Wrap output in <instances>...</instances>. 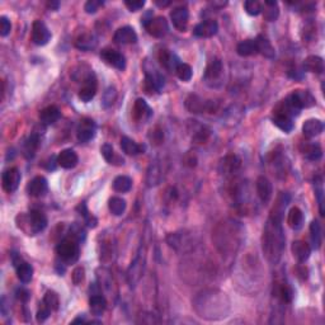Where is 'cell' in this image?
Returning a JSON list of instances; mask_svg holds the SVG:
<instances>
[{
  "label": "cell",
  "instance_id": "cell-1",
  "mask_svg": "<svg viewBox=\"0 0 325 325\" xmlns=\"http://www.w3.org/2000/svg\"><path fill=\"white\" fill-rule=\"evenodd\" d=\"M284 240L282 221L268 218L262 235V249L267 260L272 264L280 262L284 249Z\"/></svg>",
  "mask_w": 325,
  "mask_h": 325
},
{
  "label": "cell",
  "instance_id": "cell-2",
  "mask_svg": "<svg viewBox=\"0 0 325 325\" xmlns=\"http://www.w3.org/2000/svg\"><path fill=\"white\" fill-rule=\"evenodd\" d=\"M18 218H20V222L17 221L18 228L27 235H36L46 229L47 218L40 210H30L28 215H20Z\"/></svg>",
  "mask_w": 325,
  "mask_h": 325
},
{
  "label": "cell",
  "instance_id": "cell-3",
  "mask_svg": "<svg viewBox=\"0 0 325 325\" xmlns=\"http://www.w3.org/2000/svg\"><path fill=\"white\" fill-rule=\"evenodd\" d=\"M56 253L64 264H72L79 259L80 242L72 235H68L58 244Z\"/></svg>",
  "mask_w": 325,
  "mask_h": 325
},
{
  "label": "cell",
  "instance_id": "cell-4",
  "mask_svg": "<svg viewBox=\"0 0 325 325\" xmlns=\"http://www.w3.org/2000/svg\"><path fill=\"white\" fill-rule=\"evenodd\" d=\"M284 100H286L287 104H288L292 110H295L298 114H300L301 110L312 107V106L316 103V100H315V98L312 96V94L308 90L292 92V93L290 94Z\"/></svg>",
  "mask_w": 325,
  "mask_h": 325
},
{
  "label": "cell",
  "instance_id": "cell-5",
  "mask_svg": "<svg viewBox=\"0 0 325 325\" xmlns=\"http://www.w3.org/2000/svg\"><path fill=\"white\" fill-rule=\"evenodd\" d=\"M186 107L192 113H214L218 110V103L215 100H204L196 94H190L186 100Z\"/></svg>",
  "mask_w": 325,
  "mask_h": 325
},
{
  "label": "cell",
  "instance_id": "cell-6",
  "mask_svg": "<svg viewBox=\"0 0 325 325\" xmlns=\"http://www.w3.org/2000/svg\"><path fill=\"white\" fill-rule=\"evenodd\" d=\"M12 262L16 267L17 277L22 284H30L34 277V268L30 263L24 262L20 254H12Z\"/></svg>",
  "mask_w": 325,
  "mask_h": 325
},
{
  "label": "cell",
  "instance_id": "cell-7",
  "mask_svg": "<svg viewBox=\"0 0 325 325\" xmlns=\"http://www.w3.org/2000/svg\"><path fill=\"white\" fill-rule=\"evenodd\" d=\"M144 27L146 28L148 34H152V37H156V38H162V37L166 36V34L169 32L168 20L164 17H162V16L155 18H150V20L144 24Z\"/></svg>",
  "mask_w": 325,
  "mask_h": 325
},
{
  "label": "cell",
  "instance_id": "cell-8",
  "mask_svg": "<svg viewBox=\"0 0 325 325\" xmlns=\"http://www.w3.org/2000/svg\"><path fill=\"white\" fill-rule=\"evenodd\" d=\"M89 308H90L92 314L96 316H100L107 308V301L106 298L100 292L98 286L94 284L93 287H90V298H89Z\"/></svg>",
  "mask_w": 325,
  "mask_h": 325
},
{
  "label": "cell",
  "instance_id": "cell-9",
  "mask_svg": "<svg viewBox=\"0 0 325 325\" xmlns=\"http://www.w3.org/2000/svg\"><path fill=\"white\" fill-rule=\"evenodd\" d=\"M51 40V32L42 20H34L32 26V41L37 46H44Z\"/></svg>",
  "mask_w": 325,
  "mask_h": 325
},
{
  "label": "cell",
  "instance_id": "cell-10",
  "mask_svg": "<svg viewBox=\"0 0 325 325\" xmlns=\"http://www.w3.org/2000/svg\"><path fill=\"white\" fill-rule=\"evenodd\" d=\"M100 58L106 64L121 70V72L126 69V58L118 51L112 50V48H104V50L100 51Z\"/></svg>",
  "mask_w": 325,
  "mask_h": 325
},
{
  "label": "cell",
  "instance_id": "cell-11",
  "mask_svg": "<svg viewBox=\"0 0 325 325\" xmlns=\"http://www.w3.org/2000/svg\"><path fill=\"white\" fill-rule=\"evenodd\" d=\"M20 180H22V176H20V169L16 168V166L6 169L3 173V178H2L4 190L8 193L14 192L20 186Z\"/></svg>",
  "mask_w": 325,
  "mask_h": 325
},
{
  "label": "cell",
  "instance_id": "cell-12",
  "mask_svg": "<svg viewBox=\"0 0 325 325\" xmlns=\"http://www.w3.org/2000/svg\"><path fill=\"white\" fill-rule=\"evenodd\" d=\"M96 93V79L93 72H89L83 79V86L79 90V98L83 102H89Z\"/></svg>",
  "mask_w": 325,
  "mask_h": 325
},
{
  "label": "cell",
  "instance_id": "cell-13",
  "mask_svg": "<svg viewBox=\"0 0 325 325\" xmlns=\"http://www.w3.org/2000/svg\"><path fill=\"white\" fill-rule=\"evenodd\" d=\"M242 166V160L234 154L226 155L220 162V172L225 176H234Z\"/></svg>",
  "mask_w": 325,
  "mask_h": 325
},
{
  "label": "cell",
  "instance_id": "cell-14",
  "mask_svg": "<svg viewBox=\"0 0 325 325\" xmlns=\"http://www.w3.org/2000/svg\"><path fill=\"white\" fill-rule=\"evenodd\" d=\"M170 20L176 30L180 32H186L188 27V20H190V12L186 6H176L172 10Z\"/></svg>",
  "mask_w": 325,
  "mask_h": 325
},
{
  "label": "cell",
  "instance_id": "cell-15",
  "mask_svg": "<svg viewBox=\"0 0 325 325\" xmlns=\"http://www.w3.org/2000/svg\"><path fill=\"white\" fill-rule=\"evenodd\" d=\"M96 124L92 118H83L78 127V140L80 142H88L96 136Z\"/></svg>",
  "mask_w": 325,
  "mask_h": 325
},
{
  "label": "cell",
  "instance_id": "cell-16",
  "mask_svg": "<svg viewBox=\"0 0 325 325\" xmlns=\"http://www.w3.org/2000/svg\"><path fill=\"white\" fill-rule=\"evenodd\" d=\"M218 30V23L215 20H207L198 23L193 28V34L201 38H210L214 37Z\"/></svg>",
  "mask_w": 325,
  "mask_h": 325
},
{
  "label": "cell",
  "instance_id": "cell-17",
  "mask_svg": "<svg viewBox=\"0 0 325 325\" xmlns=\"http://www.w3.org/2000/svg\"><path fill=\"white\" fill-rule=\"evenodd\" d=\"M132 117L136 122H145L152 118V110L149 107L145 100H142V98L136 100L132 108Z\"/></svg>",
  "mask_w": 325,
  "mask_h": 325
},
{
  "label": "cell",
  "instance_id": "cell-18",
  "mask_svg": "<svg viewBox=\"0 0 325 325\" xmlns=\"http://www.w3.org/2000/svg\"><path fill=\"white\" fill-rule=\"evenodd\" d=\"M224 72V66L222 62H221L218 58H214L208 62L206 68V72H204V79L206 80V83H216L221 79Z\"/></svg>",
  "mask_w": 325,
  "mask_h": 325
},
{
  "label": "cell",
  "instance_id": "cell-19",
  "mask_svg": "<svg viewBox=\"0 0 325 325\" xmlns=\"http://www.w3.org/2000/svg\"><path fill=\"white\" fill-rule=\"evenodd\" d=\"M290 204V196L288 193L281 192L278 194V197L276 198V204H273L272 210H270V218H274L277 221H282L284 215V211H286V207L288 206Z\"/></svg>",
  "mask_w": 325,
  "mask_h": 325
},
{
  "label": "cell",
  "instance_id": "cell-20",
  "mask_svg": "<svg viewBox=\"0 0 325 325\" xmlns=\"http://www.w3.org/2000/svg\"><path fill=\"white\" fill-rule=\"evenodd\" d=\"M158 60H159L160 65H162L164 69L169 70V72H176V66L182 62L176 54L169 50H166V48L159 51V54H158Z\"/></svg>",
  "mask_w": 325,
  "mask_h": 325
},
{
  "label": "cell",
  "instance_id": "cell-21",
  "mask_svg": "<svg viewBox=\"0 0 325 325\" xmlns=\"http://www.w3.org/2000/svg\"><path fill=\"white\" fill-rule=\"evenodd\" d=\"M256 193H258V197L260 198V201L263 204H268L270 201L273 196V187L272 183L268 180V178H266L264 176H258L256 180Z\"/></svg>",
  "mask_w": 325,
  "mask_h": 325
},
{
  "label": "cell",
  "instance_id": "cell-22",
  "mask_svg": "<svg viewBox=\"0 0 325 325\" xmlns=\"http://www.w3.org/2000/svg\"><path fill=\"white\" fill-rule=\"evenodd\" d=\"M113 40L116 44H136L138 42V34H136L135 30L130 26H124V27L118 28L116 30V34L113 36Z\"/></svg>",
  "mask_w": 325,
  "mask_h": 325
},
{
  "label": "cell",
  "instance_id": "cell-23",
  "mask_svg": "<svg viewBox=\"0 0 325 325\" xmlns=\"http://www.w3.org/2000/svg\"><path fill=\"white\" fill-rule=\"evenodd\" d=\"M47 188H48V184H47V180L44 176H34V180H30L27 186V192L30 196L32 197H42L46 194Z\"/></svg>",
  "mask_w": 325,
  "mask_h": 325
},
{
  "label": "cell",
  "instance_id": "cell-24",
  "mask_svg": "<svg viewBox=\"0 0 325 325\" xmlns=\"http://www.w3.org/2000/svg\"><path fill=\"white\" fill-rule=\"evenodd\" d=\"M292 254L298 259V263H305L312 254V248L306 242L302 240H296L292 242Z\"/></svg>",
  "mask_w": 325,
  "mask_h": 325
},
{
  "label": "cell",
  "instance_id": "cell-25",
  "mask_svg": "<svg viewBox=\"0 0 325 325\" xmlns=\"http://www.w3.org/2000/svg\"><path fill=\"white\" fill-rule=\"evenodd\" d=\"M79 158L72 149H65L58 154V164L64 169H72L78 166Z\"/></svg>",
  "mask_w": 325,
  "mask_h": 325
},
{
  "label": "cell",
  "instance_id": "cell-26",
  "mask_svg": "<svg viewBox=\"0 0 325 325\" xmlns=\"http://www.w3.org/2000/svg\"><path fill=\"white\" fill-rule=\"evenodd\" d=\"M324 130V124L318 118H312L305 121L302 124V132L306 138H312L315 136H319Z\"/></svg>",
  "mask_w": 325,
  "mask_h": 325
},
{
  "label": "cell",
  "instance_id": "cell-27",
  "mask_svg": "<svg viewBox=\"0 0 325 325\" xmlns=\"http://www.w3.org/2000/svg\"><path fill=\"white\" fill-rule=\"evenodd\" d=\"M256 51H258V54L263 55L264 58H273L276 56L274 48H273L272 44H270V41L267 38V37L259 34V36L256 38Z\"/></svg>",
  "mask_w": 325,
  "mask_h": 325
},
{
  "label": "cell",
  "instance_id": "cell-28",
  "mask_svg": "<svg viewBox=\"0 0 325 325\" xmlns=\"http://www.w3.org/2000/svg\"><path fill=\"white\" fill-rule=\"evenodd\" d=\"M300 150L304 156L308 160H319L322 156V150L320 145L314 142H302Z\"/></svg>",
  "mask_w": 325,
  "mask_h": 325
},
{
  "label": "cell",
  "instance_id": "cell-29",
  "mask_svg": "<svg viewBox=\"0 0 325 325\" xmlns=\"http://www.w3.org/2000/svg\"><path fill=\"white\" fill-rule=\"evenodd\" d=\"M304 221H305V218H304L302 211L298 207H292L290 210L288 216H287V224L290 225V228L298 232L304 226Z\"/></svg>",
  "mask_w": 325,
  "mask_h": 325
},
{
  "label": "cell",
  "instance_id": "cell-30",
  "mask_svg": "<svg viewBox=\"0 0 325 325\" xmlns=\"http://www.w3.org/2000/svg\"><path fill=\"white\" fill-rule=\"evenodd\" d=\"M304 70L315 74H322L324 72V61L320 56H308L304 61Z\"/></svg>",
  "mask_w": 325,
  "mask_h": 325
},
{
  "label": "cell",
  "instance_id": "cell-31",
  "mask_svg": "<svg viewBox=\"0 0 325 325\" xmlns=\"http://www.w3.org/2000/svg\"><path fill=\"white\" fill-rule=\"evenodd\" d=\"M273 295L276 298H278L282 302H291L292 298H294V291L291 287L284 282H276L274 290H273Z\"/></svg>",
  "mask_w": 325,
  "mask_h": 325
},
{
  "label": "cell",
  "instance_id": "cell-32",
  "mask_svg": "<svg viewBox=\"0 0 325 325\" xmlns=\"http://www.w3.org/2000/svg\"><path fill=\"white\" fill-rule=\"evenodd\" d=\"M61 112L56 106H48L40 112V120L44 124H52L60 118Z\"/></svg>",
  "mask_w": 325,
  "mask_h": 325
},
{
  "label": "cell",
  "instance_id": "cell-33",
  "mask_svg": "<svg viewBox=\"0 0 325 325\" xmlns=\"http://www.w3.org/2000/svg\"><path fill=\"white\" fill-rule=\"evenodd\" d=\"M121 149L124 154L132 155V156H135V155L142 154L144 150H145V148H144L142 145H138V142H135L132 138H127V136H124V138H121Z\"/></svg>",
  "mask_w": 325,
  "mask_h": 325
},
{
  "label": "cell",
  "instance_id": "cell-34",
  "mask_svg": "<svg viewBox=\"0 0 325 325\" xmlns=\"http://www.w3.org/2000/svg\"><path fill=\"white\" fill-rule=\"evenodd\" d=\"M272 121L276 126L278 127L280 130H282V131H284V132H290L294 128V121H292L291 117L286 116V114H284L281 112H274L273 110Z\"/></svg>",
  "mask_w": 325,
  "mask_h": 325
},
{
  "label": "cell",
  "instance_id": "cell-35",
  "mask_svg": "<svg viewBox=\"0 0 325 325\" xmlns=\"http://www.w3.org/2000/svg\"><path fill=\"white\" fill-rule=\"evenodd\" d=\"M142 268H144V260L142 258H141V253H138V256H136L135 260L131 263V267L128 268L130 284H132L140 280L141 274H142Z\"/></svg>",
  "mask_w": 325,
  "mask_h": 325
},
{
  "label": "cell",
  "instance_id": "cell-36",
  "mask_svg": "<svg viewBox=\"0 0 325 325\" xmlns=\"http://www.w3.org/2000/svg\"><path fill=\"white\" fill-rule=\"evenodd\" d=\"M100 152H102L103 158H104L110 164H113V166H124V158L118 156V155L114 152V150H113L112 145H110V144H104V145L100 148Z\"/></svg>",
  "mask_w": 325,
  "mask_h": 325
},
{
  "label": "cell",
  "instance_id": "cell-37",
  "mask_svg": "<svg viewBox=\"0 0 325 325\" xmlns=\"http://www.w3.org/2000/svg\"><path fill=\"white\" fill-rule=\"evenodd\" d=\"M310 239H312V248L320 249V246H322V226H320L319 221L318 220H314L312 224H310Z\"/></svg>",
  "mask_w": 325,
  "mask_h": 325
},
{
  "label": "cell",
  "instance_id": "cell-38",
  "mask_svg": "<svg viewBox=\"0 0 325 325\" xmlns=\"http://www.w3.org/2000/svg\"><path fill=\"white\" fill-rule=\"evenodd\" d=\"M262 12L266 20H270V22H273V20H277L280 16L278 4H277V2L267 0V2H264V6H263Z\"/></svg>",
  "mask_w": 325,
  "mask_h": 325
},
{
  "label": "cell",
  "instance_id": "cell-39",
  "mask_svg": "<svg viewBox=\"0 0 325 325\" xmlns=\"http://www.w3.org/2000/svg\"><path fill=\"white\" fill-rule=\"evenodd\" d=\"M236 52L238 55L240 56H252L258 54L256 51V40H246V41H242L236 47Z\"/></svg>",
  "mask_w": 325,
  "mask_h": 325
},
{
  "label": "cell",
  "instance_id": "cell-40",
  "mask_svg": "<svg viewBox=\"0 0 325 325\" xmlns=\"http://www.w3.org/2000/svg\"><path fill=\"white\" fill-rule=\"evenodd\" d=\"M40 146V138L37 134H34V135H30V138H27V141L24 142V149H23V152H24V155L26 158H34V154H36L37 149H38Z\"/></svg>",
  "mask_w": 325,
  "mask_h": 325
},
{
  "label": "cell",
  "instance_id": "cell-41",
  "mask_svg": "<svg viewBox=\"0 0 325 325\" xmlns=\"http://www.w3.org/2000/svg\"><path fill=\"white\" fill-rule=\"evenodd\" d=\"M132 188V180L127 176H118L113 180V190L118 193H126Z\"/></svg>",
  "mask_w": 325,
  "mask_h": 325
},
{
  "label": "cell",
  "instance_id": "cell-42",
  "mask_svg": "<svg viewBox=\"0 0 325 325\" xmlns=\"http://www.w3.org/2000/svg\"><path fill=\"white\" fill-rule=\"evenodd\" d=\"M75 46H76L79 50L89 51L96 46V40L94 38V36H92V34H84L78 37L76 42H75Z\"/></svg>",
  "mask_w": 325,
  "mask_h": 325
},
{
  "label": "cell",
  "instance_id": "cell-43",
  "mask_svg": "<svg viewBox=\"0 0 325 325\" xmlns=\"http://www.w3.org/2000/svg\"><path fill=\"white\" fill-rule=\"evenodd\" d=\"M108 208L114 216H121L126 211V201L121 197H112L108 201Z\"/></svg>",
  "mask_w": 325,
  "mask_h": 325
},
{
  "label": "cell",
  "instance_id": "cell-44",
  "mask_svg": "<svg viewBox=\"0 0 325 325\" xmlns=\"http://www.w3.org/2000/svg\"><path fill=\"white\" fill-rule=\"evenodd\" d=\"M44 304L48 308H51L52 312H56L60 308V300H58V295L55 291H47L46 295L44 298Z\"/></svg>",
  "mask_w": 325,
  "mask_h": 325
},
{
  "label": "cell",
  "instance_id": "cell-45",
  "mask_svg": "<svg viewBox=\"0 0 325 325\" xmlns=\"http://www.w3.org/2000/svg\"><path fill=\"white\" fill-rule=\"evenodd\" d=\"M176 76L182 80V82H190V80L192 79V75H193L192 68H190L188 64L180 62V65L176 66Z\"/></svg>",
  "mask_w": 325,
  "mask_h": 325
},
{
  "label": "cell",
  "instance_id": "cell-46",
  "mask_svg": "<svg viewBox=\"0 0 325 325\" xmlns=\"http://www.w3.org/2000/svg\"><path fill=\"white\" fill-rule=\"evenodd\" d=\"M262 8L263 4L256 2V0H248V2L244 3V9H246V13H248L249 16H254V17L262 13Z\"/></svg>",
  "mask_w": 325,
  "mask_h": 325
},
{
  "label": "cell",
  "instance_id": "cell-47",
  "mask_svg": "<svg viewBox=\"0 0 325 325\" xmlns=\"http://www.w3.org/2000/svg\"><path fill=\"white\" fill-rule=\"evenodd\" d=\"M78 210H80V215H83V218H86V225H88L89 228H96V224H98V221H96V218H94L90 212H89L88 208H86V204H84V202L83 204H79Z\"/></svg>",
  "mask_w": 325,
  "mask_h": 325
},
{
  "label": "cell",
  "instance_id": "cell-48",
  "mask_svg": "<svg viewBox=\"0 0 325 325\" xmlns=\"http://www.w3.org/2000/svg\"><path fill=\"white\" fill-rule=\"evenodd\" d=\"M210 131L207 127L204 126H200V130H197L194 135H193V141L197 144H204V141H207V138H210Z\"/></svg>",
  "mask_w": 325,
  "mask_h": 325
},
{
  "label": "cell",
  "instance_id": "cell-49",
  "mask_svg": "<svg viewBox=\"0 0 325 325\" xmlns=\"http://www.w3.org/2000/svg\"><path fill=\"white\" fill-rule=\"evenodd\" d=\"M160 180V173L159 168L156 166H150L149 172H148V186L152 187V186L158 184Z\"/></svg>",
  "mask_w": 325,
  "mask_h": 325
},
{
  "label": "cell",
  "instance_id": "cell-50",
  "mask_svg": "<svg viewBox=\"0 0 325 325\" xmlns=\"http://www.w3.org/2000/svg\"><path fill=\"white\" fill-rule=\"evenodd\" d=\"M102 6H103V2H100V0H89V2H86V3L84 9H86V12L88 14H94L100 10V8Z\"/></svg>",
  "mask_w": 325,
  "mask_h": 325
},
{
  "label": "cell",
  "instance_id": "cell-51",
  "mask_svg": "<svg viewBox=\"0 0 325 325\" xmlns=\"http://www.w3.org/2000/svg\"><path fill=\"white\" fill-rule=\"evenodd\" d=\"M10 30H12L10 20H9L6 17H4V16H2V17H0V34H2L3 37L8 36V34H10Z\"/></svg>",
  "mask_w": 325,
  "mask_h": 325
},
{
  "label": "cell",
  "instance_id": "cell-52",
  "mask_svg": "<svg viewBox=\"0 0 325 325\" xmlns=\"http://www.w3.org/2000/svg\"><path fill=\"white\" fill-rule=\"evenodd\" d=\"M72 278L74 284H80L84 281V278H86V270H84L83 267L75 268L72 274Z\"/></svg>",
  "mask_w": 325,
  "mask_h": 325
},
{
  "label": "cell",
  "instance_id": "cell-53",
  "mask_svg": "<svg viewBox=\"0 0 325 325\" xmlns=\"http://www.w3.org/2000/svg\"><path fill=\"white\" fill-rule=\"evenodd\" d=\"M149 138L152 140V144L159 145V144H162V140H164V134H162V130L155 128L154 131H152V134L149 135Z\"/></svg>",
  "mask_w": 325,
  "mask_h": 325
},
{
  "label": "cell",
  "instance_id": "cell-54",
  "mask_svg": "<svg viewBox=\"0 0 325 325\" xmlns=\"http://www.w3.org/2000/svg\"><path fill=\"white\" fill-rule=\"evenodd\" d=\"M116 89L114 88H108L107 92L104 94V107H108V106H112L114 100H116Z\"/></svg>",
  "mask_w": 325,
  "mask_h": 325
},
{
  "label": "cell",
  "instance_id": "cell-55",
  "mask_svg": "<svg viewBox=\"0 0 325 325\" xmlns=\"http://www.w3.org/2000/svg\"><path fill=\"white\" fill-rule=\"evenodd\" d=\"M51 312H52V310L47 308L46 305L42 306V308L38 310V312H37V322H44V320L48 319V316L51 315Z\"/></svg>",
  "mask_w": 325,
  "mask_h": 325
},
{
  "label": "cell",
  "instance_id": "cell-56",
  "mask_svg": "<svg viewBox=\"0 0 325 325\" xmlns=\"http://www.w3.org/2000/svg\"><path fill=\"white\" fill-rule=\"evenodd\" d=\"M124 6L130 9L131 12H138L141 10L145 6V2L144 0H134V2H124Z\"/></svg>",
  "mask_w": 325,
  "mask_h": 325
},
{
  "label": "cell",
  "instance_id": "cell-57",
  "mask_svg": "<svg viewBox=\"0 0 325 325\" xmlns=\"http://www.w3.org/2000/svg\"><path fill=\"white\" fill-rule=\"evenodd\" d=\"M30 298V294L28 290L26 288H18L17 290V298L20 302H27Z\"/></svg>",
  "mask_w": 325,
  "mask_h": 325
},
{
  "label": "cell",
  "instance_id": "cell-58",
  "mask_svg": "<svg viewBox=\"0 0 325 325\" xmlns=\"http://www.w3.org/2000/svg\"><path fill=\"white\" fill-rule=\"evenodd\" d=\"M316 196H318V201H319V210H320V215H324V201H322V190L319 188L316 190Z\"/></svg>",
  "mask_w": 325,
  "mask_h": 325
},
{
  "label": "cell",
  "instance_id": "cell-59",
  "mask_svg": "<svg viewBox=\"0 0 325 325\" xmlns=\"http://www.w3.org/2000/svg\"><path fill=\"white\" fill-rule=\"evenodd\" d=\"M196 162H197V160H196V158L193 156V154H188L187 156L184 158V162H186V164H188L190 166H194V164H196Z\"/></svg>",
  "mask_w": 325,
  "mask_h": 325
},
{
  "label": "cell",
  "instance_id": "cell-60",
  "mask_svg": "<svg viewBox=\"0 0 325 325\" xmlns=\"http://www.w3.org/2000/svg\"><path fill=\"white\" fill-rule=\"evenodd\" d=\"M47 6H48L51 10H58V6H60V3H58V2H48Z\"/></svg>",
  "mask_w": 325,
  "mask_h": 325
},
{
  "label": "cell",
  "instance_id": "cell-61",
  "mask_svg": "<svg viewBox=\"0 0 325 325\" xmlns=\"http://www.w3.org/2000/svg\"><path fill=\"white\" fill-rule=\"evenodd\" d=\"M226 4H228L226 2H214V3H211V6H212L214 8H224Z\"/></svg>",
  "mask_w": 325,
  "mask_h": 325
},
{
  "label": "cell",
  "instance_id": "cell-62",
  "mask_svg": "<svg viewBox=\"0 0 325 325\" xmlns=\"http://www.w3.org/2000/svg\"><path fill=\"white\" fill-rule=\"evenodd\" d=\"M155 3H156L159 6H168L169 4H170V2H158L156 0Z\"/></svg>",
  "mask_w": 325,
  "mask_h": 325
}]
</instances>
